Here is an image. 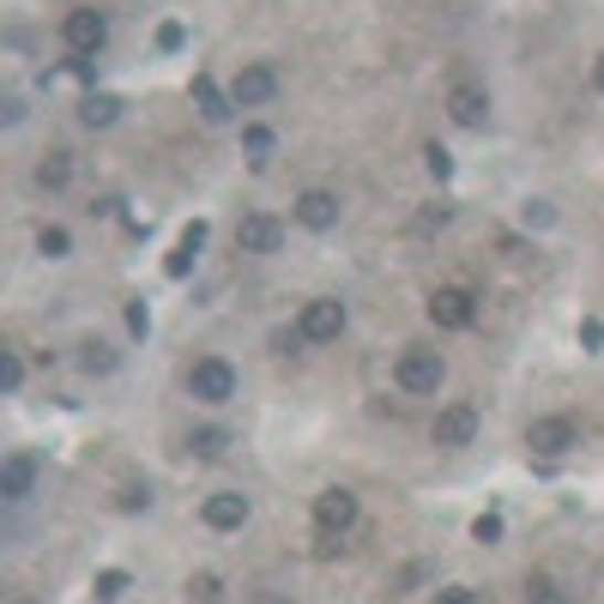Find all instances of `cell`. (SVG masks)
<instances>
[{
    "label": "cell",
    "instance_id": "cell-1",
    "mask_svg": "<svg viewBox=\"0 0 604 604\" xmlns=\"http://www.w3.org/2000/svg\"><path fill=\"white\" fill-rule=\"evenodd\" d=\"M188 393H194L200 405H230L236 400V369H230L224 357H200V363L188 369Z\"/></svg>",
    "mask_w": 604,
    "mask_h": 604
},
{
    "label": "cell",
    "instance_id": "cell-2",
    "mask_svg": "<svg viewBox=\"0 0 604 604\" xmlns=\"http://www.w3.org/2000/svg\"><path fill=\"white\" fill-rule=\"evenodd\" d=\"M447 381V363L435 351H400V388L417 393V400H430V393H442Z\"/></svg>",
    "mask_w": 604,
    "mask_h": 604
},
{
    "label": "cell",
    "instance_id": "cell-3",
    "mask_svg": "<svg viewBox=\"0 0 604 604\" xmlns=\"http://www.w3.org/2000/svg\"><path fill=\"white\" fill-rule=\"evenodd\" d=\"M61 36H67L73 55H97V49L109 43V19H103L97 7H73L67 19H61Z\"/></svg>",
    "mask_w": 604,
    "mask_h": 604
},
{
    "label": "cell",
    "instance_id": "cell-4",
    "mask_svg": "<svg viewBox=\"0 0 604 604\" xmlns=\"http://www.w3.org/2000/svg\"><path fill=\"white\" fill-rule=\"evenodd\" d=\"M430 320H435V327H447V332H466L471 320H478V297H471L466 285H442L430 297Z\"/></svg>",
    "mask_w": 604,
    "mask_h": 604
},
{
    "label": "cell",
    "instance_id": "cell-5",
    "mask_svg": "<svg viewBox=\"0 0 604 604\" xmlns=\"http://www.w3.org/2000/svg\"><path fill=\"white\" fill-rule=\"evenodd\" d=\"M297 332H303L308 345H332V339L345 332V303H339V297H315V303H303Z\"/></svg>",
    "mask_w": 604,
    "mask_h": 604
},
{
    "label": "cell",
    "instance_id": "cell-6",
    "mask_svg": "<svg viewBox=\"0 0 604 604\" xmlns=\"http://www.w3.org/2000/svg\"><path fill=\"white\" fill-rule=\"evenodd\" d=\"M248 513H254V502L242 490H212V496H205V508H200V520L212 526V532H242Z\"/></svg>",
    "mask_w": 604,
    "mask_h": 604
},
{
    "label": "cell",
    "instance_id": "cell-7",
    "mask_svg": "<svg viewBox=\"0 0 604 604\" xmlns=\"http://www.w3.org/2000/svg\"><path fill=\"white\" fill-rule=\"evenodd\" d=\"M357 513H363V508H357V496L345 490V484H332V490L315 496V526H320V532H339L345 538L357 526Z\"/></svg>",
    "mask_w": 604,
    "mask_h": 604
},
{
    "label": "cell",
    "instance_id": "cell-8",
    "mask_svg": "<svg viewBox=\"0 0 604 604\" xmlns=\"http://www.w3.org/2000/svg\"><path fill=\"white\" fill-rule=\"evenodd\" d=\"M526 447L544 454V459H562L569 447H581V430H574L569 417H538L532 430H526Z\"/></svg>",
    "mask_w": 604,
    "mask_h": 604
},
{
    "label": "cell",
    "instance_id": "cell-9",
    "mask_svg": "<svg viewBox=\"0 0 604 604\" xmlns=\"http://www.w3.org/2000/svg\"><path fill=\"white\" fill-rule=\"evenodd\" d=\"M230 97H236L242 109H261V103L278 97V73L266 67V61H248V67L236 73V85H230Z\"/></svg>",
    "mask_w": 604,
    "mask_h": 604
},
{
    "label": "cell",
    "instance_id": "cell-10",
    "mask_svg": "<svg viewBox=\"0 0 604 604\" xmlns=\"http://www.w3.org/2000/svg\"><path fill=\"white\" fill-rule=\"evenodd\" d=\"M339 194H327V188H308V194H297V224L315 230V236H327V230H339Z\"/></svg>",
    "mask_w": 604,
    "mask_h": 604
},
{
    "label": "cell",
    "instance_id": "cell-11",
    "mask_svg": "<svg viewBox=\"0 0 604 604\" xmlns=\"http://www.w3.org/2000/svg\"><path fill=\"white\" fill-rule=\"evenodd\" d=\"M278 242H285V224H278V218H266V212H248L236 224V248L242 254H278Z\"/></svg>",
    "mask_w": 604,
    "mask_h": 604
},
{
    "label": "cell",
    "instance_id": "cell-12",
    "mask_svg": "<svg viewBox=\"0 0 604 604\" xmlns=\"http://www.w3.org/2000/svg\"><path fill=\"white\" fill-rule=\"evenodd\" d=\"M435 447H471V435H478V411L471 405H447L435 411Z\"/></svg>",
    "mask_w": 604,
    "mask_h": 604
},
{
    "label": "cell",
    "instance_id": "cell-13",
    "mask_svg": "<svg viewBox=\"0 0 604 604\" xmlns=\"http://www.w3.org/2000/svg\"><path fill=\"white\" fill-rule=\"evenodd\" d=\"M447 115H454V127H484L490 121V92H478V85H454V92H447Z\"/></svg>",
    "mask_w": 604,
    "mask_h": 604
},
{
    "label": "cell",
    "instance_id": "cell-14",
    "mask_svg": "<svg viewBox=\"0 0 604 604\" xmlns=\"http://www.w3.org/2000/svg\"><path fill=\"white\" fill-rule=\"evenodd\" d=\"M31 490H36V459L31 454H12L7 466H0V496H7V502H24Z\"/></svg>",
    "mask_w": 604,
    "mask_h": 604
},
{
    "label": "cell",
    "instance_id": "cell-15",
    "mask_svg": "<svg viewBox=\"0 0 604 604\" xmlns=\"http://www.w3.org/2000/svg\"><path fill=\"white\" fill-rule=\"evenodd\" d=\"M230 103H236V97H224V92H218L212 80H205V73L194 80V109H200V115H205V121H212V127H224V121H230Z\"/></svg>",
    "mask_w": 604,
    "mask_h": 604
},
{
    "label": "cell",
    "instance_id": "cell-16",
    "mask_svg": "<svg viewBox=\"0 0 604 604\" xmlns=\"http://www.w3.org/2000/svg\"><path fill=\"white\" fill-rule=\"evenodd\" d=\"M73 182V151H49L43 163H36V188H49V194H61V188Z\"/></svg>",
    "mask_w": 604,
    "mask_h": 604
},
{
    "label": "cell",
    "instance_id": "cell-17",
    "mask_svg": "<svg viewBox=\"0 0 604 604\" xmlns=\"http://www.w3.org/2000/svg\"><path fill=\"white\" fill-rule=\"evenodd\" d=\"M80 121H85V127H115V121H121V97L92 92V97L80 103Z\"/></svg>",
    "mask_w": 604,
    "mask_h": 604
},
{
    "label": "cell",
    "instance_id": "cell-18",
    "mask_svg": "<svg viewBox=\"0 0 604 604\" xmlns=\"http://www.w3.org/2000/svg\"><path fill=\"white\" fill-rule=\"evenodd\" d=\"M188 454H194V459H224V454H230V430L205 423V430H194V435H188Z\"/></svg>",
    "mask_w": 604,
    "mask_h": 604
},
{
    "label": "cell",
    "instance_id": "cell-19",
    "mask_svg": "<svg viewBox=\"0 0 604 604\" xmlns=\"http://www.w3.org/2000/svg\"><path fill=\"white\" fill-rule=\"evenodd\" d=\"M127 586H134V574H127V569H103L92 581V593H97V604H115V598H127Z\"/></svg>",
    "mask_w": 604,
    "mask_h": 604
},
{
    "label": "cell",
    "instance_id": "cell-20",
    "mask_svg": "<svg viewBox=\"0 0 604 604\" xmlns=\"http://www.w3.org/2000/svg\"><path fill=\"white\" fill-rule=\"evenodd\" d=\"M67 248H73V236L61 224H43L36 230V254H49V261H67Z\"/></svg>",
    "mask_w": 604,
    "mask_h": 604
},
{
    "label": "cell",
    "instance_id": "cell-21",
    "mask_svg": "<svg viewBox=\"0 0 604 604\" xmlns=\"http://www.w3.org/2000/svg\"><path fill=\"white\" fill-rule=\"evenodd\" d=\"M218 598H224L218 574H188V604H218Z\"/></svg>",
    "mask_w": 604,
    "mask_h": 604
},
{
    "label": "cell",
    "instance_id": "cell-22",
    "mask_svg": "<svg viewBox=\"0 0 604 604\" xmlns=\"http://www.w3.org/2000/svg\"><path fill=\"white\" fill-rule=\"evenodd\" d=\"M115 508H121V513H146V508H151V484H121Z\"/></svg>",
    "mask_w": 604,
    "mask_h": 604
},
{
    "label": "cell",
    "instance_id": "cell-23",
    "mask_svg": "<svg viewBox=\"0 0 604 604\" xmlns=\"http://www.w3.org/2000/svg\"><path fill=\"white\" fill-rule=\"evenodd\" d=\"M242 146H248V158H254V163H266V151H273V127H261V121L242 127Z\"/></svg>",
    "mask_w": 604,
    "mask_h": 604
},
{
    "label": "cell",
    "instance_id": "cell-24",
    "mask_svg": "<svg viewBox=\"0 0 604 604\" xmlns=\"http://www.w3.org/2000/svg\"><path fill=\"white\" fill-rule=\"evenodd\" d=\"M0 388H7V393H19V388H24V363H19V351H0Z\"/></svg>",
    "mask_w": 604,
    "mask_h": 604
},
{
    "label": "cell",
    "instance_id": "cell-25",
    "mask_svg": "<svg viewBox=\"0 0 604 604\" xmlns=\"http://www.w3.org/2000/svg\"><path fill=\"white\" fill-rule=\"evenodd\" d=\"M85 369H92V375H109V369H115V351H109L103 339H92V345H85Z\"/></svg>",
    "mask_w": 604,
    "mask_h": 604
},
{
    "label": "cell",
    "instance_id": "cell-26",
    "mask_svg": "<svg viewBox=\"0 0 604 604\" xmlns=\"http://www.w3.org/2000/svg\"><path fill=\"white\" fill-rule=\"evenodd\" d=\"M194 254H200V248H188V242H176V254H170V261H163V273H170V278H188V273H194Z\"/></svg>",
    "mask_w": 604,
    "mask_h": 604
},
{
    "label": "cell",
    "instance_id": "cell-27",
    "mask_svg": "<svg viewBox=\"0 0 604 604\" xmlns=\"http://www.w3.org/2000/svg\"><path fill=\"white\" fill-rule=\"evenodd\" d=\"M423 163H430V176H435V182H447V176H454V158H447L442 146H423Z\"/></svg>",
    "mask_w": 604,
    "mask_h": 604
},
{
    "label": "cell",
    "instance_id": "cell-28",
    "mask_svg": "<svg viewBox=\"0 0 604 604\" xmlns=\"http://www.w3.org/2000/svg\"><path fill=\"white\" fill-rule=\"evenodd\" d=\"M526 604H569V593H562L557 581H538L532 593H526Z\"/></svg>",
    "mask_w": 604,
    "mask_h": 604
},
{
    "label": "cell",
    "instance_id": "cell-29",
    "mask_svg": "<svg viewBox=\"0 0 604 604\" xmlns=\"http://www.w3.org/2000/svg\"><path fill=\"white\" fill-rule=\"evenodd\" d=\"M471 538H478V544H496V538H502V520H496V513H478V526H471Z\"/></svg>",
    "mask_w": 604,
    "mask_h": 604
},
{
    "label": "cell",
    "instance_id": "cell-30",
    "mask_svg": "<svg viewBox=\"0 0 604 604\" xmlns=\"http://www.w3.org/2000/svg\"><path fill=\"white\" fill-rule=\"evenodd\" d=\"M127 332H134V339H146V332H151V315H146V303H127Z\"/></svg>",
    "mask_w": 604,
    "mask_h": 604
},
{
    "label": "cell",
    "instance_id": "cell-31",
    "mask_svg": "<svg viewBox=\"0 0 604 604\" xmlns=\"http://www.w3.org/2000/svg\"><path fill=\"white\" fill-rule=\"evenodd\" d=\"M447 218H454V205H423V212H417V224H423V230H442Z\"/></svg>",
    "mask_w": 604,
    "mask_h": 604
},
{
    "label": "cell",
    "instance_id": "cell-32",
    "mask_svg": "<svg viewBox=\"0 0 604 604\" xmlns=\"http://www.w3.org/2000/svg\"><path fill=\"white\" fill-rule=\"evenodd\" d=\"M182 43H188V31H182L176 19H170V24H158V49H182Z\"/></svg>",
    "mask_w": 604,
    "mask_h": 604
},
{
    "label": "cell",
    "instance_id": "cell-33",
    "mask_svg": "<svg viewBox=\"0 0 604 604\" xmlns=\"http://www.w3.org/2000/svg\"><path fill=\"white\" fill-rule=\"evenodd\" d=\"M435 604H478V593H471V586H442Z\"/></svg>",
    "mask_w": 604,
    "mask_h": 604
},
{
    "label": "cell",
    "instance_id": "cell-34",
    "mask_svg": "<svg viewBox=\"0 0 604 604\" xmlns=\"http://www.w3.org/2000/svg\"><path fill=\"white\" fill-rule=\"evenodd\" d=\"M581 345H586V351H598V345H604V320H586V327H581Z\"/></svg>",
    "mask_w": 604,
    "mask_h": 604
},
{
    "label": "cell",
    "instance_id": "cell-35",
    "mask_svg": "<svg viewBox=\"0 0 604 604\" xmlns=\"http://www.w3.org/2000/svg\"><path fill=\"white\" fill-rule=\"evenodd\" d=\"M550 218H557V212H550L544 200H526V224H550Z\"/></svg>",
    "mask_w": 604,
    "mask_h": 604
},
{
    "label": "cell",
    "instance_id": "cell-36",
    "mask_svg": "<svg viewBox=\"0 0 604 604\" xmlns=\"http://www.w3.org/2000/svg\"><path fill=\"white\" fill-rule=\"evenodd\" d=\"M593 85H598V92H604V55L593 61Z\"/></svg>",
    "mask_w": 604,
    "mask_h": 604
}]
</instances>
